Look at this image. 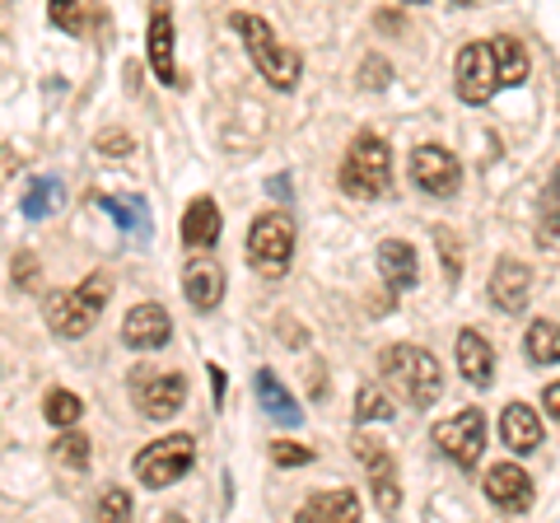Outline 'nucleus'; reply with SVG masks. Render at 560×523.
Wrapping results in <instances>:
<instances>
[{
  "mask_svg": "<svg viewBox=\"0 0 560 523\" xmlns=\"http://www.w3.org/2000/svg\"><path fill=\"white\" fill-rule=\"evenodd\" d=\"M183 294L197 313H210L224 300V267L215 257H191L183 267Z\"/></svg>",
  "mask_w": 560,
  "mask_h": 523,
  "instance_id": "4468645a",
  "label": "nucleus"
},
{
  "mask_svg": "<svg viewBox=\"0 0 560 523\" xmlns=\"http://www.w3.org/2000/svg\"><path fill=\"white\" fill-rule=\"evenodd\" d=\"M453 90L463 103H490L500 90V71H495V51L490 43H467L458 51V75H453Z\"/></svg>",
  "mask_w": 560,
  "mask_h": 523,
  "instance_id": "6e6552de",
  "label": "nucleus"
},
{
  "mask_svg": "<svg viewBox=\"0 0 560 523\" xmlns=\"http://www.w3.org/2000/svg\"><path fill=\"white\" fill-rule=\"evenodd\" d=\"M47 14H51V24H57V28H66V33H84L80 0H47Z\"/></svg>",
  "mask_w": 560,
  "mask_h": 523,
  "instance_id": "7c9ffc66",
  "label": "nucleus"
},
{
  "mask_svg": "<svg viewBox=\"0 0 560 523\" xmlns=\"http://www.w3.org/2000/svg\"><path fill=\"white\" fill-rule=\"evenodd\" d=\"M150 66H154V80L160 84H173L178 75H173V14L164 5L150 10Z\"/></svg>",
  "mask_w": 560,
  "mask_h": 523,
  "instance_id": "6ab92c4d",
  "label": "nucleus"
},
{
  "mask_svg": "<svg viewBox=\"0 0 560 523\" xmlns=\"http://www.w3.org/2000/svg\"><path fill=\"white\" fill-rule=\"evenodd\" d=\"M14 168H20V154H14L10 146H0V183L14 178Z\"/></svg>",
  "mask_w": 560,
  "mask_h": 523,
  "instance_id": "e433bc0d",
  "label": "nucleus"
},
{
  "mask_svg": "<svg viewBox=\"0 0 560 523\" xmlns=\"http://www.w3.org/2000/svg\"><path fill=\"white\" fill-rule=\"evenodd\" d=\"M98 519H131V491H121V486L103 491L98 496Z\"/></svg>",
  "mask_w": 560,
  "mask_h": 523,
  "instance_id": "2f4dec72",
  "label": "nucleus"
},
{
  "mask_svg": "<svg viewBox=\"0 0 560 523\" xmlns=\"http://www.w3.org/2000/svg\"><path fill=\"white\" fill-rule=\"evenodd\" d=\"M43 416H47V421L57 426V430H66V426H75L80 416H84V403H80V397L70 393V388H51L47 403H43Z\"/></svg>",
  "mask_w": 560,
  "mask_h": 523,
  "instance_id": "bb28decb",
  "label": "nucleus"
},
{
  "mask_svg": "<svg viewBox=\"0 0 560 523\" xmlns=\"http://www.w3.org/2000/svg\"><path fill=\"white\" fill-rule=\"evenodd\" d=\"M434 444L444 449L448 463H458L463 473H471V467L481 463V449H486V421L477 407H467L458 416H448V421L434 426Z\"/></svg>",
  "mask_w": 560,
  "mask_h": 523,
  "instance_id": "0eeeda50",
  "label": "nucleus"
},
{
  "mask_svg": "<svg viewBox=\"0 0 560 523\" xmlns=\"http://www.w3.org/2000/svg\"><path fill=\"white\" fill-rule=\"evenodd\" d=\"M411 183L420 191H430V197H453L458 183H463L458 154L444 150V146H416V154H411Z\"/></svg>",
  "mask_w": 560,
  "mask_h": 523,
  "instance_id": "1a4fd4ad",
  "label": "nucleus"
},
{
  "mask_svg": "<svg viewBox=\"0 0 560 523\" xmlns=\"http://www.w3.org/2000/svg\"><path fill=\"white\" fill-rule=\"evenodd\" d=\"M541 407H547L551 421H560V383H551V388H547V397H541Z\"/></svg>",
  "mask_w": 560,
  "mask_h": 523,
  "instance_id": "4c0bfd02",
  "label": "nucleus"
},
{
  "mask_svg": "<svg viewBox=\"0 0 560 523\" xmlns=\"http://www.w3.org/2000/svg\"><path fill=\"white\" fill-rule=\"evenodd\" d=\"M253 393H257V403L267 407V416H276L280 426H300V421H304L300 403H294L290 388H285V383H280L271 370H257V379H253Z\"/></svg>",
  "mask_w": 560,
  "mask_h": 523,
  "instance_id": "aec40b11",
  "label": "nucleus"
},
{
  "mask_svg": "<svg viewBox=\"0 0 560 523\" xmlns=\"http://www.w3.org/2000/svg\"><path fill=\"white\" fill-rule=\"evenodd\" d=\"M94 206L98 211H108L127 234L150 239V206H145V197H98Z\"/></svg>",
  "mask_w": 560,
  "mask_h": 523,
  "instance_id": "4be33fe9",
  "label": "nucleus"
},
{
  "mask_svg": "<svg viewBox=\"0 0 560 523\" xmlns=\"http://www.w3.org/2000/svg\"><path fill=\"white\" fill-rule=\"evenodd\" d=\"M51 453H57L66 467H75V473H84V467H90V440H84V434H75L70 426H66L61 440L51 444Z\"/></svg>",
  "mask_w": 560,
  "mask_h": 523,
  "instance_id": "c85d7f7f",
  "label": "nucleus"
},
{
  "mask_svg": "<svg viewBox=\"0 0 560 523\" xmlns=\"http://www.w3.org/2000/svg\"><path fill=\"white\" fill-rule=\"evenodd\" d=\"M290 257H294V224L285 216H257L253 230H248V262L257 276H267V281H280V276L290 271Z\"/></svg>",
  "mask_w": 560,
  "mask_h": 523,
  "instance_id": "20e7f679",
  "label": "nucleus"
},
{
  "mask_svg": "<svg viewBox=\"0 0 560 523\" xmlns=\"http://www.w3.org/2000/svg\"><path fill=\"white\" fill-rule=\"evenodd\" d=\"M523 351H528L533 364H560V323H547L537 318L523 337Z\"/></svg>",
  "mask_w": 560,
  "mask_h": 523,
  "instance_id": "b1692460",
  "label": "nucleus"
},
{
  "mask_svg": "<svg viewBox=\"0 0 560 523\" xmlns=\"http://www.w3.org/2000/svg\"><path fill=\"white\" fill-rule=\"evenodd\" d=\"M355 421H393V397L378 388H364L355 403Z\"/></svg>",
  "mask_w": 560,
  "mask_h": 523,
  "instance_id": "c756f323",
  "label": "nucleus"
},
{
  "mask_svg": "<svg viewBox=\"0 0 560 523\" xmlns=\"http://www.w3.org/2000/svg\"><path fill=\"white\" fill-rule=\"evenodd\" d=\"M341 187H346V197H355V201H374L393 187V154L374 131L355 136V146L346 150Z\"/></svg>",
  "mask_w": 560,
  "mask_h": 523,
  "instance_id": "f03ea898",
  "label": "nucleus"
},
{
  "mask_svg": "<svg viewBox=\"0 0 560 523\" xmlns=\"http://www.w3.org/2000/svg\"><path fill=\"white\" fill-rule=\"evenodd\" d=\"M355 458L364 463V477H370V486H374V504H378V514H397L401 491H397L393 453L383 449L378 440H355Z\"/></svg>",
  "mask_w": 560,
  "mask_h": 523,
  "instance_id": "9b49d317",
  "label": "nucleus"
},
{
  "mask_svg": "<svg viewBox=\"0 0 560 523\" xmlns=\"http://www.w3.org/2000/svg\"><path fill=\"white\" fill-rule=\"evenodd\" d=\"M94 146H98V154H108V160H121V154H131V150H136V141H131L127 131H103Z\"/></svg>",
  "mask_w": 560,
  "mask_h": 523,
  "instance_id": "473e14b6",
  "label": "nucleus"
},
{
  "mask_svg": "<svg viewBox=\"0 0 560 523\" xmlns=\"http://www.w3.org/2000/svg\"><path fill=\"white\" fill-rule=\"evenodd\" d=\"M33 271H38V267H33V257H28V253L14 262V281H24V286H28V281H33Z\"/></svg>",
  "mask_w": 560,
  "mask_h": 523,
  "instance_id": "58836bf2",
  "label": "nucleus"
},
{
  "mask_svg": "<svg viewBox=\"0 0 560 523\" xmlns=\"http://www.w3.org/2000/svg\"><path fill=\"white\" fill-rule=\"evenodd\" d=\"M360 514V500L355 491H327V496H313L300 519H355Z\"/></svg>",
  "mask_w": 560,
  "mask_h": 523,
  "instance_id": "393cba45",
  "label": "nucleus"
},
{
  "mask_svg": "<svg viewBox=\"0 0 560 523\" xmlns=\"http://www.w3.org/2000/svg\"><path fill=\"white\" fill-rule=\"evenodd\" d=\"M168 337H173V318L160 304H136L127 323H121V341L131 351H160V346H168Z\"/></svg>",
  "mask_w": 560,
  "mask_h": 523,
  "instance_id": "ddd939ff",
  "label": "nucleus"
},
{
  "mask_svg": "<svg viewBox=\"0 0 560 523\" xmlns=\"http://www.w3.org/2000/svg\"><path fill=\"white\" fill-rule=\"evenodd\" d=\"M528 294H533V271L514 257L495 262V271H490V300H495V309L500 313H523L528 309Z\"/></svg>",
  "mask_w": 560,
  "mask_h": 523,
  "instance_id": "2eb2a0df",
  "label": "nucleus"
},
{
  "mask_svg": "<svg viewBox=\"0 0 560 523\" xmlns=\"http://www.w3.org/2000/svg\"><path fill=\"white\" fill-rule=\"evenodd\" d=\"M490 51H495V71H500V84H523L528 80V51H523L518 38H500L490 43Z\"/></svg>",
  "mask_w": 560,
  "mask_h": 523,
  "instance_id": "5701e85b",
  "label": "nucleus"
},
{
  "mask_svg": "<svg viewBox=\"0 0 560 523\" xmlns=\"http://www.w3.org/2000/svg\"><path fill=\"white\" fill-rule=\"evenodd\" d=\"M500 440H504V449H514V453L541 449V416L528 403H510L504 416H500Z\"/></svg>",
  "mask_w": 560,
  "mask_h": 523,
  "instance_id": "f3484780",
  "label": "nucleus"
},
{
  "mask_svg": "<svg viewBox=\"0 0 560 523\" xmlns=\"http://www.w3.org/2000/svg\"><path fill=\"white\" fill-rule=\"evenodd\" d=\"M453 5H477V0H453Z\"/></svg>",
  "mask_w": 560,
  "mask_h": 523,
  "instance_id": "79ce46f5",
  "label": "nucleus"
},
{
  "mask_svg": "<svg viewBox=\"0 0 560 523\" xmlns=\"http://www.w3.org/2000/svg\"><path fill=\"white\" fill-rule=\"evenodd\" d=\"M481 491H486V500L495 504V510H504V514H523V510L533 504V477L523 473L518 463H495V467L486 473Z\"/></svg>",
  "mask_w": 560,
  "mask_h": 523,
  "instance_id": "f8f14e48",
  "label": "nucleus"
},
{
  "mask_svg": "<svg viewBox=\"0 0 560 523\" xmlns=\"http://www.w3.org/2000/svg\"><path fill=\"white\" fill-rule=\"evenodd\" d=\"M43 318H47V327L57 337H66V341H80L90 327L98 323V309L84 300L80 290H57V294H47V304H43Z\"/></svg>",
  "mask_w": 560,
  "mask_h": 523,
  "instance_id": "9d476101",
  "label": "nucleus"
},
{
  "mask_svg": "<svg viewBox=\"0 0 560 523\" xmlns=\"http://www.w3.org/2000/svg\"><path fill=\"white\" fill-rule=\"evenodd\" d=\"M458 370L471 388H490V383H495V351H490V341L477 327H467L458 337Z\"/></svg>",
  "mask_w": 560,
  "mask_h": 523,
  "instance_id": "dca6fc26",
  "label": "nucleus"
},
{
  "mask_svg": "<svg viewBox=\"0 0 560 523\" xmlns=\"http://www.w3.org/2000/svg\"><path fill=\"white\" fill-rule=\"evenodd\" d=\"M271 458L280 467H304V463H313V449H304V444H276Z\"/></svg>",
  "mask_w": 560,
  "mask_h": 523,
  "instance_id": "72a5a7b5",
  "label": "nucleus"
},
{
  "mask_svg": "<svg viewBox=\"0 0 560 523\" xmlns=\"http://www.w3.org/2000/svg\"><path fill=\"white\" fill-rule=\"evenodd\" d=\"M210 383H215V403L224 397V370H215V364H210Z\"/></svg>",
  "mask_w": 560,
  "mask_h": 523,
  "instance_id": "ea45409f",
  "label": "nucleus"
},
{
  "mask_svg": "<svg viewBox=\"0 0 560 523\" xmlns=\"http://www.w3.org/2000/svg\"><path fill=\"white\" fill-rule=\"evenodd\" d=\"M131 403L145 421H168L187 403V379L173 370H160V364H140L131 374Z\"/></svg>",
  "mask_w": 560,
  "mask_h": 523,
  "instance_id": "423d86ee",
  "label": "nucleus"
},
{
  "mask_svg": "<svg viewBox=\"0 0 560 523\" xmlns=\"http://www.w3.org/2000/svg\"><path fill=\"white\" fill-rule=\"evenodd\" d=\"M537 239L560 248V168L551 173V187H547V197H541V234Z\"/></svg>",
  "mask_w": 560,
  "mask_h": 523,
  "instance_id": "cd10ccee",
  "label": "nucleus"
},
{
  "mask_svg": "<svg viewBox=\"0 0 560 523\" xmlns=\"http://www.w3.org/2000/svg\"><path fill=\"white\" fill-rule=\"evenodd\" d=\"M57 206H61V183L57 178H33L24 201H20V211H24V220H43V216L57 211Z\"/></svg>",
  "mask_w": 560,
  "mask_h": 523,
  "instance_id": "a878e982",
  "label": "nucleus"
},
{
  "mask_svg": "<svg viewBox=\"0 0 560 523\" xmlns=\"http://www.w3.org/2000/svg\"><path fill=\"white\" fill-rule=\"evenodd\" d=\"M220 239V206L210 197H197L183 216V243L187 248H215Z\"/></svg>",
  "mask_w": 560,
  "mask_h": 523,
  "instance_id": "412c9836",
  "label": "nucleus"
},
{
  "mask_svg": "<svg viewBox=\"0 0 560 523\" xmlns=\"http://www.w3.org/2000/svg\"><path fill=\"white\" fill-rule=\"evenodd\" d=\"M440 248H444V271H448V281H458V239H453L448 230H440Z\"/></svg>",
  "mask_w": 560,
  "mask_h": 523,
  "instance_id": "f704fd0d",
  "label": "nucleus"
},
{
  "mask_svg": "<svg viewBox=\"0 0 560 523\" xmlns=\"http://www.w3.org/2000/svg\"><path fill=\"white\" fill-rule=\"evenodd\" d=\"M230 24H234V33L243 38V47H248V57H253V66L261 71V80L276 84V90H294V84H300V71H304L300 51L280 47L267 20H257V14H234Z\"/></svg>",
  "mask_w": 560,
  "mask_h": 523,
  "instance_id": "f257e3e1",
  "label": "nucleus"
},
{
  "mask_svg": "<svg viewBox=\"0 0 560 523\" xmlns=\"http://www.w3.org/2000/svg\"><path fill=\"white\" fill-rule=\"evenodd\" d=\"M378 271H383V281H388L397 294L411 290V286L420 281L416 248H411V243H401V239H383V243H378Z\"/></svg>",
  "mask_w": 560,
  "mask_h": 523,
  "instance_id": "a211bd4d",
  "label": "nucleus"
},
{
  "mask_svg": "<svg viewBox=\"0 0 560 523\" xmlns=\"http://www.w3.org/2000/svg\"><path fill=\"white\" fill-rule=\"evenodd\" d=\"M397 5H425V0H397Z\"/></svg>",
  "mask_w": 560,
  "mask_h": 523,
  "instance_id": "a19ab883",
  "label": "nucleus"
},
{
  "mask_svg": "<svg viewBox=\"0 0 560 523\" xmlns=\"http://www.w3.org/2000/svg\"><path fill=\"white\" fill-rule=\"evenodd\" d=\"M378 364H383V374H388L416 407L440 403V393H444V370H440V360H434L430 351H420V346H393V351L378 356Z\"/></svg>",
  "mask_w": 560,
  "mask_h": 523,
  "instance_id": "7ed1b4c3",
  "label": "nucleus"
},
{
  "mask_svg": "<svg viewBox=\"0 0 560 523\" xmlns=\"http://www.w3.org/2000/svg\"><path fill=\"white\" fill-rule=\"evenodd\" d=\"M364 84H370V90H383V84H388V66H383L378 57L364 61Z\"/></svg>",
  "mask_w": 560,
  "mask_h": 523,
  "instance_id": "c9c22d12",
  "label": "nucleus"
},
{
  "mask_svg": "<svg viewBox=\"0 0 560 523\" xmlns=\"http://www.w3.org/2000/svg\"><path fill=\"white\" fill-rule=\"evenodd\" d=\"M197 463V440L191 434H168V440H154L136 453V477L150 486V491H164V486L183 481Z\"/></svg>",
  "mask_w": 560,
  "mask_h": 523,
  "instance_id": "39448f33",
  "label": "nucleus"
}]
</instances>
